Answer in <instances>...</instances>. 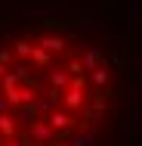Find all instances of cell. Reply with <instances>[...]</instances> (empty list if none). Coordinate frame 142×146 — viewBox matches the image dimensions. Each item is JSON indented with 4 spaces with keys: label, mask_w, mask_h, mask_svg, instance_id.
Listing matches in <instances>:
<instances>
[{
    "label": "cell",
    "mask_w": 142,
    "mask_h": 146,
    "mask_svg": "<svg viewBox=\"0 0 142 146\" xmlns=\"http://www.w3.org/2000/svg\"><path fill=\"white\" fill-rule=\"evenodd\" d=\"M37 47H43L46 53H62V50H65V37H62V34H53V31H50V34H40Z\"/></svg>",
    "instance_id": "obj_1"
},
{
    "label": "cell",
    "mask_w": 142,
    "mask_h": 146,
    "mask_svg": "<svg viewBox=\"0 0 142 146\" xmlns=\"http://www.w3.org/2000/svg\"><path fill=\"white\" fill-rule=\"evenodd\" d=\"M25 16L28 19H40V22H53V19H59V9L56 6H28Z\"/></svg>",
    "instance_id": "obj_2"
},
{
    "label": "cell",
    "mask_w": 142,
    "mask_h": 146,
    "mask_svg": "<svg viewBox=\"0 0 142 146\" xmlns=\"http://www.w3.org/2000/svg\"><path fill=\"white\" fill-rule=\"evenodd\" d=\"M31 134H34L40 143H50V140H53V127H50L43 118H34V121H31Z\"/></svg>",
    "instance_id": "obj_3"
},
{
    "label": "cell",
    "mask_w": 142,
    "mask_h": 146,
    "mask_svg": "<svg viewBox=\"0 0 142 146\" xmlns=\"http://www.w3.org/2000/svg\"><path fill=\"white\" fill-rule=\"evenodd\" d=\"M99 62H102V53H99L96 47H86L84 62H80V65H84V72H86V75H90V72H96V68H99Z\"/></svg>",
    "instance_id": "obj_4"
},
{
    "label": "cell",
    "mask_w": 142,
    "mask_h": 146,
    "mask_svg": "<svg viewBox=\"0 0 142 146\" xmlns=\"http://www.w3.org/2000/svg\"><path fill=\"white\" fill-rule=\"evenodd\" d=\"M46 124H50L53 131H68V127L74 124V118L68 115V112H53V115H50V121H46Z\"/></svg>",
    "instance_id": "obj_5"
},
{
    "label": "cell",
    "mask_w": 142,
    "mask_h": 146,
    "mask_svg": "<svg viewBox=\"0 0 142 146\" xmlns=\"http://www.w3.org/2000/svg\"><path fill=\"white\" fill-rule=\"evenodd\" d=\"M71 146H96V131H93L90 124H84V127L77 131V137L71 140Z\"/></svg>",
    "instance_id": "obj_6"
},
{
    "label": "cell",
    "mask_w": 142,
    "mask_h": 146,
    "mask_svg": "<svg viewBox=\"0 0 142 146\" xmlns=\"http://www.w3.org/2000/svg\"><path fill=\"white\" fill-rule=\"evenodd\" d=\"M108 78H111V75H108V68H102V65H99L96 72H90V84H93V87H99V90L108 87Z\"/></svg>",
    "instance_id": "obj_7"
},
{
    "label": "cell",
    "mask_w": 142,
    "mask_h": 146,
    "mask_svg": "<svg viewBox=\"0 0 142 146\" xmlns=\"http://www.w3.org/2000/svg\"><path fill=\"white\" fill-rule=\"evenodd\" d=\"M31 62L34 68H50V53L43 47H31Z\"/></svg>",
    "instance_id": "obj_8"
},
{
    "label": "cell",
    "mask_w": 142,
    "mask_h": 146,
    "mask_svg": "<svg viewBox=\"0 0 142 146\" xmlns=\"http://www.w3.org/2000/svg\"><path fill=\"white\" fill-rule=\"evenodd\" d=\"M102 112H105L102 103H86V106H84V118H86V121H99Z\"/></svg>",
    "instance_id": "obj_9"
},
{
    "label": "cell",
    "mask_w": 142,
    "mask_h": 146,
    "mask_svg": "<svg viewBox=\"0 0 142 146\" xmlns=\"http://www.w3.org/2000/svg\"><path fill=\"white\" fill-rule=\"evenodd\" d=\"M50 81H53L56 87H68V81H71V75H65V72H50Z\"/></svg>",
    "instance_id": "obj_10"
},
{
    "label": "cell",
    "mask_w": 142,
    "mask_h": 146,
    "mask_svg": "<svg viewBox=\"0 0 142 146\" xmlns=\"http://www.w3.org/2000/svg\"><path fill=\"white\" fill-rule=\"evenodd\" d=\"M12 50H16V56H19V59L31 56V44H28V40H16V44H12Z\"/></svg>",
    "instance_id": "obj_11"
},
{
    "label": "cell",
    "mask_w": 142,
    "mask_h": 146,
    "mask_svg": "<svg viewBox=\"0 0 142 146\" xmlns=\"http://www.w3.org/2000/svg\"><path fill=\"white\" fill-rule=\"evenodd\" d=\"M12 131H16V127H12V118L0 115V134H3V137H12Z\"/></svg>",
    "instance_id": "obj_12"
},
{
    "label": "cell",
    "mask_w": 142,
    "mask_h": 146,
    "mask_svg": "<svg viewBox=\"0 0 142 146\" xmlns=\"http://www.w3.org/2000/svg\"><path fill=\"white\" fill-rule=\"evenodd\" d=\"M93 31H96V22L93 19H80L77 22V34H93Z\"/></svg>",
    "instance_id": "obj_13"
},
{
    "label": "cell",
    "mask_w": 142,
    "mask_h": 146,
    "mask_svg": "<svg viewBox=\"0 0 142 146\" xmlns=\"http://www.w3.org/2000/svg\"><path fill=\"white\" fill-rule=\"evenodd\" d=\"M19 118H25V121H34V118H37L34 106H19Z\"/></svg>",
    "instance_id": "obj_14"
},
{
    "label": "cell",
    "mask_w": 142,
    "mask_h": 146,
    "mask_svg": "<svg viewBox=\"0 0 142 146\" xmlns=\"http://www.w3.org/2000/svg\"><path fill=\"white\" fill-rule=\"evenodd\" d=\"M130 127H133V131H139V127H142V112H139V109L130 112Z\"/></svg>",
    "instance_id": "obj_15"
},
{
    "label": "cell",
    "mask_w": 142,
    "mask_h": 146,
    "mask_svg": "<svg viewBox=\"0 0 142 146\" xmlns=\"http://www.w3.org/2000/svg\"><path fill=\"white\" fill-rule=\"evenodd\" d=\"M9 112V103H6V96H0V115H6Z\"/></svg>",
    "instance_id": "obj_16"
},
{
    "label": "cell",
    "mask_w": 142,
    "mask_h": 146,
    "mask_svg": "<svg viewBox=\"0 0 142 146\" xmlns=\"http://www.w3.org/2000/svg\"><path fill=\"white\" fill-rule=\"evenodd\" d=\"M9 59H12V56H9V50H0V62H3V65H6Z\"/></svg>",
    "instance_id": "obj_17"
},
{
    "label": "cell",
    "mask_w": 142,
    "mask_h": 146,
    "mask_svg": "<svg viewBox=\"0 0 142 146\" xmlns=\"http://www.w3.org/2000/svg\"><path fill=\"white\" fill-rule=\"evenodd\" d=\"M6 72H9V68H6V65H3V62H0V78H3V75H6Z\"/></svg>",
    "instance_id": "obj_18"
},
{
    "label": "cell",
    "mask_w": 142,
    "mask_h": 146,
    "mask_svg": "<svg viewBox=\"0 0 142 146\" xmlns=\"http://www.w3.org/2000/svg\"><path fill=\"white\" fill-rule=\"evenodd\" d=\"M0 146H6V137H3V134H0Z\"/></svg>",
    "instance_id": "obj_19"
},
{
    "label": "cell",
    "mask_w": 142,
    "mask_h": 146,
    "mask_svg": "<svg viewBox=\"0 0 142 146\" xmlns=\"http://www.w3.org/2000/svg\"><path fill=\"white\" fill-rule=\"evenodd\" d=\"M6 146H16V143H9V140H6Z\"/></svg>",
    "instance_id": "obj_20"
}]
</instances>
